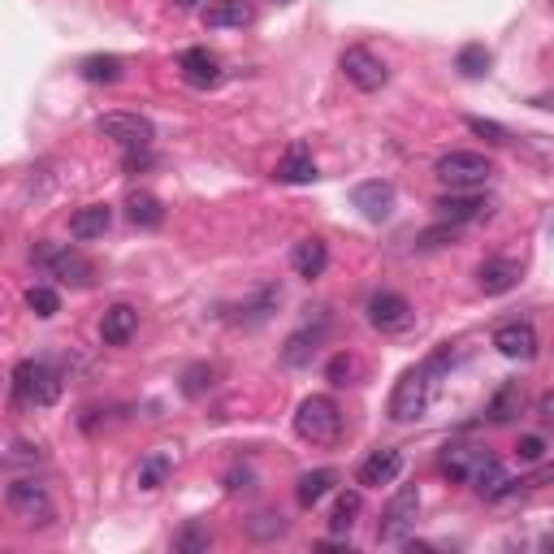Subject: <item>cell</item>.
<instances>
[{
    "label": "cell",
    "mask_w": 554,
    "mask_h": 554,
    "mask_svg": "<svg viewBox=\"0 0 554 554\" xmlns=\"http://www.w3.org/2000/svg\"><path fill=\"white\" fill-rule=\"evenodd\" d=\"M455 355L451 347L433 351L425 364L407 368V373L399 377V386H394L390 394V420H399V425H412V420H420L433 407V394H438V377L446 373V364H451Z\"/></svg>",
    "instance_id": "cell-1"
},
{
    "label": "cell",
    "mask_w": 554,
    "mask_h": 554,
    "mask_svg": "<svg viewBox=\"0 0 554 554\" xmlns=\"http://www.w3.org/2000/svg\"><path fill=\"white\" fill-rule=\"evenodd\" d=\"M295 433L312 446H334L342 438V407L329 394H308L295 407Z\"/></svg>",
    "instance_id": "cell-2"
},
{
    "label": "cell",
    "mask_w": 554,
    "mask_h": 554,
    "mask_svg": "<svg viewBox=\"0 0 554 554\" xmlns=\"http://www.w3.org/2000/svg\"><path fill=\"white\" fill-rule=\"evenodd\" d=\"M433 174H438V182H442V187H451V191H481L485 182L494 178V165H490V156H481V152L455 148V152L438 156Z\"/></svg>",
    "instance_id": "cell-3"
},
{
    "label": "cell",
    "mask_w": 554,
    "mask_h": 554,
    "mask_svg": "<svg viewBox=\"0 0 554 554\" xmlns=\"http://www.w3.org/2000/svg\"><path fill=\"white\" fill-rule=\"evenodd\" d=\"M61 373L44 360H22L13 368V399L22 407H52L61 399Z\"/></svg>",
    "instance_id": "cell-4"
},
{
    "label": "cell",
    "mask_w": 554,
    "mask_h": 554,
    "mask_svg": "<svg viewBox=\"0 0 554 554\" xmlns=\"http://www.w3.org/2000/svg\"><path fill=\"white\" fill-rule=\"evenodd\" d=\"M31 260L44 273L57 277V282H70V286H91V282H96V269H91V260L78 256L74 247H65V243H35Z\"/></svg>",
    "instance_id": "cell-5"
},
{
    "label": "cell",
    "mask_w": 554,
    "mask_h": 554,
    "mask_svg": "<svg viewBox=\"0 0 554 554\" xmlns=\"http://www.w3.org/2000/svg\"><path fill=\"white\" fill-rule=\"evenodd\" d=\"M5 503H9L13 516H18V524H26V529H48V524H52V498L35 477L9 481Z\"/></svg>",
    "instance_id": "cell-6"
},
{
    "label": "cell",
    "mask_w": 554,
    "mask_h": 554,
    "mask_svg": "<svg viewBox=\"0 0 554 554\" xmlns=\"http://www.w3.org/2000/svg\"><path fill=\"white\" fill-rule=\"evenodd\" d=\"M416 516H420V490L416 485H403L399 494L386 503L381 511V524H377V542H407V533L416 529Z\"/></svg>",
    "instance_id": "cell-7"
},
{
    "label": "cell",
    "mask_w": 554,
    "mask_h": 554,
    "mask_svg": "<svg viewBox=\"0 0 554 554\" xmlns=\"http://www.w3.org/2000/svg\"><path fill=\"white\" fill-rule=\"evenodd\" d=\"M364 312H368V325L381 329V334H407V329L416 325V308L399 290H373Z\"/></svg>",
    "instance_id": "cell-8"
},
{
    "label": "cell",
    "mask_w": 554,
    "mask_h": 554,
    "mask_svg": "<svg viewBox=\"0 0 554 554\" xmlns=\"http://www.w3.org/2000/svg\"><path fill=\"white\" fill-rule=\"evenodd\" d=\"M338 70L347 74V83H351L355 91H381V87H386V78H390L386 61H381L373 48H360V44L342 52V57H338Z\"/></svg>",
    "instance_id": "cell-9"
},
{
    "label": "cell",
    "mask_w": 554,
    "mask_h": 554,
    "mask_svg": "<svg viewBox=\"0 0 554 554\" xmlns=\"http://www.w3.org/2000/svg\"><path fill=\"white\" fill-rule=\"evenodd\" d=\"M96 126H100L104 139H113L117 148H126V152L130 148H152V139H156V126L139 113H104Z\"/></svg>",
    "instance_id": "cell-10"
},
{
    "label": "cell",
    "mask_w": 554,
    "mask_h": 554,
    "mask_svg": "<svg viewBox=\"0 0 554 554\" xmlns=\"http://www.w3.org/2000/svg\"><path fill=\"white\" fill-rule=\"evenodd\" d=\"M490 451L485 446H468V442H451V446H442L438 451V468H442V477H451L459 485H472L477 481V472L490 464Z\"/></svg>",
    "instance_id": "cell-11"
},
{
    "label": "cell",
    "mask_w": 554,
    "mask_h": 554,
    "mask_svg": "<svg viewBox=\"0 0 554 554\" xmlns=\"http://www.w3.org/2000/svg\"><path fill=\"white\" fill-rule=\"evenodd\" d=\"M325 329H329V316H325V308H321V316H316V325H312V316L303 321L295 334L286 338V347H282V364L286 368H303V364H312V355H316V347L325 342Z\"/></svg>",
    "instance_id": "cell-12"
},
{
    "label": "cell",
    "mask_w": 554,
    "mask_h": 554,
    "mask_svg": "<svg viewBox=\"0 0 554 554\" xmlns=\"http://www.w3.org/2000/svg\"><path fill=\"white\" fill-rule=\"evenodd\" d=\"M494 347H498V355H507V360L529 364L542 342H537L533 321H503V325L494 329Z\"/></svg>",
    "instance_id": "cell-13"
},
{
    "label": "cell",
    "mask_w": 554,
    "mask_h": 554,
    "mask_svg": "<svg viewBox=\"0 0 554 554\" xmlns=\"http://www.w3.org/2000/svg\"><path fill=\"white\" fill-rule=\"evenodd\" d=\"M433 208H438V221H451V226H468V221L490 217V200L481 191H446Z\"/></svg>",
    "instance_id": "cell-14"
},
{
    "label": "cell",
    "mask_w": 554,
    "mask_h": 554,
    "mask_svg": "<svg viewBox=\"0 0 554 554\" xmlns=\"http://www.w3.org/2000/svg\"><path fill=\"white\" fill-rule=\"evenodd\" d=\"M403 472V451H394V446H381L360 464V485L364 490H381V485H394Z\"/></svg>",
    "instance_id": "cell-15"
},
{
    "label": "cell",
    "mask_w": 554,
    "mask_h": 554,
    "mask_svg": "<svg viewBox=\"0 0 554 554\" xmlns=\"http://www.w3.org/2000/svg\"><path fill=\"white\" fill-rule=\"evenodd\" d=\"M135 334H139V312L130 308V303H113V308H104V316H100L104 347H126Z\"/></svg>",
    "instance_id": "cell-16"
},
{
    "label": "cell",
    "mask_w": 554,
    "mask_h": 554,
    "mask_svg": "<svg viewBox=\"0 0 554 554\" xmlns=\"http://www.w3.org/2000/svg\"><path fill=\"white\" fill-rule=\"evenodd\" d=\"M351 204L360 208L368 221H386L394 213V187H390V182H381V178L360 182V187L351 191Z\"/></svg>",
    "instance_id": "cell-17"
},
{
    "label": "cell",
    "mask_w": 554,
    "mask_h": 554,
    "mask_svg": "<svg viewBox=\"0 0 554 554\" xmlns=\"http://www.w3.org/2000/svg\"><path fill=\"white\" fill-rule=\"evenodd\" d=\"M477 286H481V295H507V290L520 286V265L507 256H490L477 269Z\"/></svg>",
    "instance_id": "cell-18"
},
{
    "label": "cell",
    "mask_w": 554,
    "mask_h": 554,
    "mask_svg": "<svg viewBox=\"0 0 554 554\" xmlns=\"http://www.w3.org/2000/svg\"><path fill=\"white\" fill-rule=\"evenodd\" d=\"M113 226V208L109 204H87L78 208V213L70 217V239L74 243H91V239H104Z\"/></svg>",
    "instance_id": "cell-19"
},
{
    "label": "cell",
    "mask_w": 554,
    "mask_h": 554,
    "mask_svg": "<svg viewBox=\"0 0 554 554\" xmlns=\"http://www.w3.org/2000/svg\"><path fill=\"white\" fill-rule=\"evenodd\" d=\"M178 70H182V78H187L191 87H213L217 78H221V65H217V57L208 48L178 52Z\"/></svg>",
    "instance_id": "cell-20"
},
{
    "label": "cell",
    "mask_w": 554,
    "mask_h": 554,
    "mask_svg": "<svg viewBox=\"0 0 554 554\" xmlns=\"http://www.w3.org/2000/svg\"><path fill=\"white\" fill-rule=\"evenodd\" d=\"M277 182H290V187H303V182L316 178V161H312V148L308 143H290V152L277 161Z\"/></svg>",
    "instance_id": "cell-21"
},
{
    "label": "cell",
    "mask_w": 554,
    "mask_h": 554,
    "mask_svg": "<svg viewBox=\"0 0 554 554\" xmlns=\"http://www.w3.org/2000/svg\"><path fill=\"white\" fill-rule=\"evenodd\" d=\"M200 18H204L208 31H234V26L252 22V5H247V0H213Z\"/></svg>",
    "instance_id": "cell-22"
},
{
    "label": "cell",
    "mask_w": 554,
    "mask_h": 554,
    "mask_svg": "<svg viewBox=\"0 0 554 554\" xmlns=\"http://www.w3.org/2000/svg\"><path fill=\"white\" fill-rule=\"evenodd\" d=\"M290 269H295L299 277H321L325 269H329V247H325V239H303V243H295V252H290Z\"/></svg>",
    "instance_id": "cell-23"
},
{
    "label": "cell",
    "mask_w": 554,
    "mask_h": 554,
    "mask_svg": "<svg viewBox=\"0 0 554 554\" xmlns=\"http://www.w3.org/2000/svg\"><path fill=\"white\" fill-rule=\"evenodd\" d=\"M334 485H338V472L334 468H316V472H303L299 485H295V503L303 511H312L316 503H321L325 494H334Z\"/></svg>",
    "instance_id": "cell-24"
},
{
    "label": "cell",
    "mask_w": 554,
    "mask_h": 554,
    "mask_svg": "<svg viewBox=\"0 0 554 554\" xmlns=\"http://www.w3.org/2000/svg\"><path fill=\"white\" fill-rule=\"evenodd\" d=\"M122 74H126V65L113 52H91V57L78 61V78L83 83H122Z\"/></svg>",
    "instance_id": "cell-25"
},
{
    "label": "cell",
    "mask_w": 554,
    "mask_h": 554,
    "mask_svg": "<svg viewBox=\"0 0 554 554\" xmlns=\"http://www.w3.org/2000/svg\"><path fill=\"white\" fill-rule=\"evenodd\" d=\"M126 217L135 221L139 230H161L165 226V204L156 200V195H148V191H135L126 200Z\"/></svg>",
    "instance_id": "cell-26"
},
{
    "label": "cell",
    "mask_w": 554,
    "mask_h": 554,
    "mask_svg": "<svg viewBox=\"0 0 554 554\" xmlns=\"http://www.w3.org/2000/svg\"><path fill=\"white\" fill-rule=\"evenodd\" d=\"M520 412H524V386H520V381H507V386H498V394L490 399V412H485V416H490L494 425H511Z\"/></svg>",
    "instance_id": "cell-27"
},
{
    "label": "cell",
    "mask_w": 554,
    "mask_h": 554,
    "mask_svg": "<svg viewBox=\"0 0 554 554\" xmlns=\"http://www.w3.org/2000/svg\"><path fill=\"white\" fill-rule=\"evenodd\" d=\"M174 550L178 554H208L213 550V529H208V520H187L182 529L174 533Z\"/></svg>",
    "instance_id": "cell-28"
},
{
    "label": "cell",
    "mask_w": 554,
    "mask_h": 554,
    "mask_svg": "<svg viewBox=\"0 0 554 554\" xmlns=\"http://www.w3.org/2000/svg\"><path fill=\"white\" fill-rule=\"evenodd\" d=\"M490 65H494V57H490V48H485V44H464L455 52V70L464 78H485V74H490Z\"/></svg>",
    "instance_id": "cell-29"
},
{
    "label": "cell",
    "mask_w": 554,
    "mask_h": 554,
    "mask_svg": "<svg viewBox=\"0 0 554 554\" xmlns=\"http://www.w3.org/2000/svg\"><path fill=\"white\" fill-rule=\"evenodd\" d=\"M169 472H174V459H169L165 451H152L139 464V490H161V485L169 481Z\"/></svg>",
    "instance_id": "cell-30"
},
{
    "label": "cell",
    "mask_w": 554,
    "mask_h": 554,
    "mask_svg": "<svg viewBox=\"0 0 554 554\" xmlns=\"http://www.w3.org/2000/svg\"><path fill=\"white\" fill-rule=\"evenodd\" d=\"M277 303H282V290H277V286H265L252 303H243V308H239V321H243V325L269 321V312H277Z\"/></svg>",
    "instance_id": "cell-31"
},
{
    "label": "cell",
    "mask_w": 554,
    "mask_h": 554,
    "mask_svg": "<svg viewBox=\"0 0 554 554\" xmlns=\"http://www.w3.org/2000/svg\"><path fill=\"white\" fill-rule=\"evenodd\" d=\"M360 507H364L360 490H342L338 503H334V511H329V529H334V533H347L351 524H355V516H360Z\"/></svg>",
    "instance_id": "cell-32"
},
{
    "label": "cell",
    "mask_w": 554,
    "mask_h": 554,
    "mask_svg": "<svg viewBox=\"0 0 554 554\" xmlns=\"http://www.w3.org/2000/svg\"><path fill=\"white\" fill-rule=\"evenodd\" d=\"M213 386H217V368L213 364H191L187 373H182V394H187V399H204Z\"/></svg>",
    "instance_id": "cell-33"
},
{
    "label": "cell",
    "mask_w": 554,
    "mask_h": 554,
    "mask_svg": "<svg viewBox=\"0 0 554 554\" xmlns=\"http://www.w3.org/2000/svg\"><path fill=\"white\" fill-rule=\"evenodd\" d=\"M286 529H290V520L277 516V511H260V516L247 520V533H252L256 542H277V537H286Z\"/></svg>",
    "instance_id": "cell-34"
},
{
    "label": "cell",
    "mask_w": 554,
    "mask_h": 554,
    "mask_svg": "<svg viewBox=\"0 0 554 554\" xmlns=\"http://www.w3.org/2000/svg\"><path fill=\"white\" fill-rule=\"evenodd\" d=\"M26 308H31L35 316H44V321H48V316H57V312H61L57 286H44V282L31 286V290H26Z\"/></svg>",
    "instance_id": "cell-35"
},
{
    "label": "cell",
    "mask_w": 554,
    "mask_h": 554,
    "mask_svg": "<svg viewBox=\"0 0 554 554\" xmlns=\"http://www.w3.org/2000/svg\"><path fill=\"white\" fill-rule=\"evenodd\" d=\"M325 377L334 381V386H351L355 377H360V360H355L351 351H338L334 360H329V368H325Z\"/></svg>",
    "instance_id": "cell-36"
},
{
    "label": "cell",
    "mask_w": 554,
    "mask_h": 554,
    "mask_svg": "<svg viewBox=\"0 0 554 554\" xmlns=\"http://www.w3.org/2000/svg\"><path fill=\"white\" fill-rule=\"evenodd\" d=\"M468 130H472V135H481L485 143H511V130L498 126V122H485V117H468Z\"/></svg>",
    "instance_id": "cell-37"
},
{
    "label": "cell",
    "mask_w": 554,
    "mask_h": 554,
    "mask_svg": "<svg viewBox=\"0 0 554 554\" xmlns=\"http://www.w3.org/2000/svg\"><path fill=\"white\" fill-rule=\"evenodd\" d=\"M459 239V226H451V221H442V226H433L420 234V243L416 247H425V252H433V247H446V243H455Z\"/></svg>",
    "instance_id": "cell-38"
},
{
    "label": "cell",
    "mask_w": 554,
    "mask_h": 554,
    "mask_svg": "<svg viewBox=\"0 0 554 554\" xmlns=\"http://www.w3.org/2000/svg\"><path fill=\"white\" fill-rule=\"evenodd\" d=\"M516 455L524 459V464H542V455H546V442L537 438V433H524V438L516 442Z\"/></svg>",
    "instance_id": "cell-39"
},
{
    "label": "cell",
    "mask_w": 554,
    "mask_h": 554,
    "mask_svg": "<svg viewBox=\"0 0 554 554\" xmlns=\"http://www.w3.org/2000/svg\"><path fill=\"white\" fill-rule=\"evenodd\" d=\"M39 459H44V455H39V446H31V442H13V451L5 455V464L9 468H18V464H39Z\"/></svg>",
    "instance_id": "cell-40"
},
{
    "label": "cell",
    "mask_w": 554,
    "mask_h": 554,
    "mask_svg": "<svg viewBox=\"0 0 554 554\" xmlns=\"http://www.w3.org/2000/svg\"><path fill=\"white\" fill-rule=\"evenodd\" d=\"M537 416H542V420H546V425L554 429V390H546V394H542V399H537Z\"/></svg>",
    "instance_id": "cell-41"
},
{
    "label": "cell",
    "mask_w": 554,
    "mask_h": 554,
    "mask_svg": "<svg viewBox=\"0 0 554 554\" xmlns=\"http://www.w3.org/2000/svg\"><path fill=\"white\" fill-rule=\"evenodd\" d=\"M316 550H351L347 542H316Z\"/></svg>",
    "instance_id": "cell-42"
},
{
    "label": "cell",
    "mask_w": 554,
    "mask_h": 554,
    "mask_svg": "<svg viewBox=\"0 0 554 554\" xmlns=\"http://www.w3.org/2000/svg\"><path fill=\"white\" fill-rule=\"evenodd\" d=\"M273 5H290V0H273Z\"/></svg>",
    "instance_id": "cell-43"
},
{
    "label": "cell",
    "mask_w": 554,
    "mask_h": 554,
    "mask_svg": "<svg viewBox=\"0 0 554 554\" xmlns=\"http://www.w3.org/2000/svg\"><path fill=\"white\" fill-rule=\"evenodd\" d=\"M550 9H554V0H550Z\"/></svg>",
    "instance_id": "cell-44"
}]
</instances>
